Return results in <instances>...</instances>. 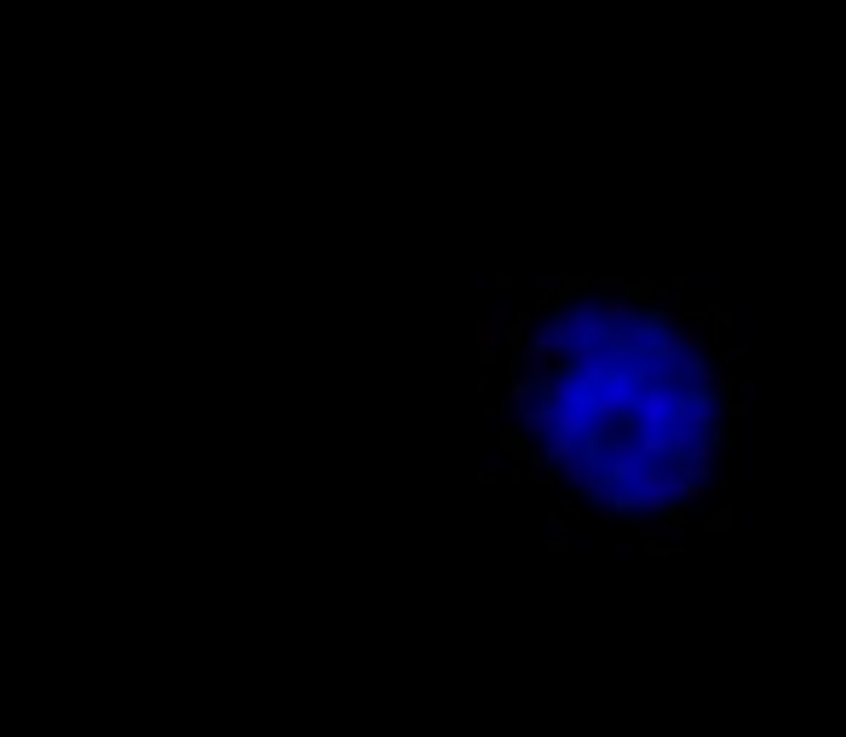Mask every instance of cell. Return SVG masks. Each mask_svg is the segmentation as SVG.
Returning a JSON list of instances; mask_svg holds the SVG:
<instances>
[{"mask_svg": "<svg viewBox=\"0 0 846 737\" xmlns=\"http://www.w3.org/2000/svg\"><path fill=\"white\" fill-rule=\"evenodd\" d=\"M519 479L548 513L611 535L680 530L749 404V352L731 323L673 283H541L501 334Z\"/></svg>", "mask_w": 846, "mask_h": 737, "instance_id": "6da1fadb", "label": "cell"}]
</instances>
